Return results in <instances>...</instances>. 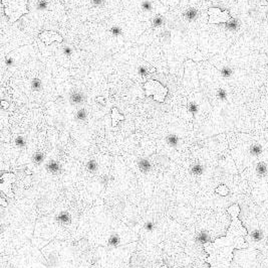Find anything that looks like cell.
<instances>
[{
  "mask_svg": "<svg viewBox=\"0 0 268 268\" xmlns=\"http://www.w3.org/2000/svg\"><path fill=\"white\" fill-rule=\"evenodd\" d=\"M216 193H218L221 195H226L228 194V189L225 186H220L218 189L216 190Z\"/></svg>",
  "mask_w": 268,
  "mask_h": 268,
  "instance_id": "27",
  "label": "cell"
},
{
  "mask_svg": "<svg viewBox=\"0 0 268 268\" xmlns=\"http://www.w3.org/2000/svg\"><path fill=\"white\" fill-rule=\"evenodd\" d=\"M155 71H156L155 68L148 67V66H140L138 68V73H139L140 76H142V77H146V76L154 73Z\"/></svg>",
  "mask_w": 268,
  "mask_h": 268,
  "instance_id": "10",
  "label": "cell"
},
{
  "mask_svg": "<svg viewBox=\"0 0 268 268\" xmlns=\"http://www.w3.org/2000/svg\"><path fill=\"white\" fill-rule=\"evenodd\" d=\"M144 89L147 96L153 97L154 100L158 101V102H164L168 94V89L155 80H149L145 83Z\"/></svg>",
  "mask_w": 268,
  "mask_h": 268,
  "instance_id": "3",
  "label": "cell"
},
{
  "mask_svg": "<svg viewBox=\"0 0 268 268\" xmlns=\"http://www.w3.org/2000/svg\"><path fill=\"white\" fill-rule=\"evenodd\" d=\"M57 221L62 224H70V214L66 212H62L60 213L59 216H57Z\"/></svg>",
  "mask_w": 268,
  "mask_h": 268,
  "instance_id": "17",
  "label": "cell"
},
{
  "mask_svg": "<svg viewBox=\"0 0 268 268\" xmlns=\"http://www.w3.org/2000/svg\"><path fill=\"white\" fill-rule=\"evenodd\" d=\"M161 37L163 38V41H169L170 37H171V32L168 31V30L164 31V32H163V34H161Z\"/></svg>",
  "mask_w": 268,
  "mask_h": 268,
  "instance_id": "30",
  "label": "cell"
},
{
  "mask_svg": "<svg viewBox=\"0 0 268 268\" xmlns=\"http://www.w3.org/2000/svg\"><path fill=\"white\" fill-rule=\"evenodd\" d=\"M28 0H2V8L10 22H15L23 14L28 13Z\"/></svg>",
  "mask_w": 268,
  "mask_h": 268,
  "instance_id": "2",
  "label": "cell"
},
{
  "mask_svg": "<svg viewBox=\"0 0 268 268\" xmlns=\"http://www.w3.org/2000/svg\"><path fill=\"white\" fill-rule=\"evenodd\" d=\"M208 15L209 19L208 22L210 24H218V23H226L227 21L231 19L232 15L229 13V11L224 10L222 11L219 7H210L208 9Z\"/></svg>",
  "mask_w": 268,
  "mask_h": 268,
  "instance_id": "4",
  "label": "cell"
},
{
  "mask_svg": "<svg viewBox=\"0 0 268 268\" xmlns=\"http://www.w3.org/2000/svg\"><path fill=\"white\" fill-rule=\"evenodd\" d=\"M111 118H113V126H115L118 124L119 121L124 120V119H125L124 115L119 114L118 112L117 108H113V114H111Z\"/></svg>",
  "mask_w": 268,
  "mask_h": 268,
  "instance_id": "13",
  "label": "cell"
},
{
  "mask_svg": "<svg viewBox=\"0 0 268 268\" xmlns=\"http://www.w3.org/2000/svg\"><path fill=\"white\" fill-rule=\"evenodd\" d=\"M96 168H97V164H96V160H89V164H88V169L89 171H92V172H93V171H96Z\"/></svg>",
  "mask_w": 268,
  "mask_h": 268,
  "instance_id": "26",
  "label": "cell"
},
{
  "mask_svg": "<svg viewBox=\"0 0 268 268\" xmlns=\"http://www.w3.org/2000/svg\"><path fill=\"white\" fill-rule=\"evenodd\" d=\"M75 118L77 119L78 121H85L86 118H88V112L85 109V108H81L79 109L77 114H75Z\"/></svg>",
  "mask_w": 268,
  "mask_h": 268,
  "instance_id": "19",
  "label": "cell"
},
{
  "mask_svg": "<svg viewBox=\"0 0 268 268\" xmlns=\"http://www.w3.org/2000/svg\"><path fill=\"white\" fill-rule=\"evenodd\" d=\"M63 53L67 57H70L72 55V49L70 46H64L63 48Z\"/></svg>",
  "mask_w": 268,
  "mask_h": 268,
  "instance_id": "33",
  "label": "cell"
},
{
  "mask_svg": "<svg viewBox=\"0 0 268 268\" xmlns=\"http://www.w3.org/2000/svg\"><path fill=\"white\" fill-rule=\"evenodd\" d=\"M2 107L3 108H7L8 107V102H6V101H2Z\"/></svg>",
  "mask_w": 268,
  "mask_h": 268,
  "instance_id": "36",
  "label": "cell"
},
{
  "mask_svg": "<svg viewBox=\"0 0 268 268\" xmlns=\"http://www.w3.org/2000/svg\"><path fill=\"white\" fill-rule=\"evenodd\" d=\"M164 22H165L164 17H163L161 14H158V15H156L153 18V20H152V26L155 27V28L161 27V26H163Z\"/></svg>",
  "mask_w": 268,
  "mask_h": 268,
  "instance_id": "12",
  "label": "cell"
},
{
  "mask_svg": "<svg viewBox=\"0 0 268 268\" xmlns=\"http://www.w3.org/2000/svg\"><path fill=\"white\" fill-rule=\"evenodd\" d=\"M5 64H6V66H7V67L12 66V65L14 64V59H13L12 57L7 56V57H5Z\"/></svg>",
  "mask_w": 268,
  "mask_h": 268,
  "instance_id": "29",
  "label": "cell"
},
{
  "mask_svg": "<svg viewBox=\"0 0 268 268\" xmlns=\"http://www.w3.org/2000/svg\"><path fill=\"white\" fill-rule=\"evenodd\" d=\"M141 8H142L143 11L145 12H151L153 10V4L149 0H145L142 2V5H141Z\"/></svg>",
  "mask_w": 268,
  "mask_h": 268,
  "instance_id": "21",
  "label": "cell"
},
{
  "mask_svg": "<svg viewBox=\"0 0 268 268\" xmlns=\"http://www.w3.org/2000/svg\"><path fill=\"white\" fill-rule=\"evenodd\" d=\"M154 227H155V224L153 222H147L145 224V229L147 231H153Z\"/></svg>",
  "mask_w": 268,
  "mask_h": 268,
  "instance_id": "31",
  "label": "cell"
},
{
  "mask_svg": "<svg viewBox=\"0 0 268 268\" xmlns=\"http://www.w3.org/2000/svg\"><path fill=\"white\" fill-rule=\"evenodd\" d=\"M31 88L33 91H41L42 90V82L40 79L35 78L31 81Z\"/></svg>",
  "mask_w": 268,
  "mask_h": 268,
  "instance_id": "18",
  "label": "cell"
},
{
  "mask_svg": "<svg viewBox=\"0 0 268 268\" xmlns=\"http://www.w3.org/2000/svg\"><path fill=\"white\" fill-rule=\"evenodd\" d=\"M227 211L232 216V222L226 236L216 239L214 242H206L204 244L205 251L209 255L206 259L209 268H230L234 250L248 247V244L244 239L245 236H247L248 232L238 219V215L240 213L239 206H231Z\"/></svg>",
  "mask_w": 268,
  "mask_h": 268,
  "instance_id": "1",
  "label": "cell"
},
{
  "mask_svg": "<svg viewBox=\"0 0 268 268\" xmlns=\"http://www.w3.org/2000/svg\"><path fill=\"white\" fill-rule=\"evenodd\" d=\"M39 37H40V39L45 43L46 45H50V43H52L53 41L62 42V39H63L60 34H59L55 31H51V30L41 32V34H39Z\"/></svg>",
  "mask_w": 268,
  "mask_h": 268,
  "instance_id": "6",
  "label": "cell"
},
{
  "mask_svg": "<svg viewBox=\"0 0 268 268\" xmlns=\"http://www.w3.org/2000/svg\"><path fill=\"white\" fill-rule=\"evenodd\" d=\"M192 172L195 173V175H200L202 172V166L201 165H194L193 168H192Z\"/></svg>",
  "mask_w": 268,
  "mask_h": 268,
  "instance_id": "28",
  "label": "cell"
},
{
  "mask_svg": "<svg viewBox=\"0 0 268 268\" xmlns=\"http://www.w3.org/2000/svg\"><path fill=\"white\" fill-rule=\"evenodd\" d=\"M166 140H167V143L169 144L170 146L172 147H175L178 145L179 143V138L178 136L175 135V134H170V135L167 136V138H166Z\"/></svg>",
  "mask_w": 268,
  "mask_h": 268,
  "instance_id": "16",
  "label": "cell"
},
{
  "mask_svg": "<svg viewBox=\"0 0 268 268\" xmlns=\"http://www.w3.org/2000/svg\"><path fill=\"white\" fill-rule=\"evenodd\" d=\"M199 105L195 102V101H190L189 103H188V111L190 112V113L193 115V116H196L197 113L199 112Z\"/></svg>",
  "mask_w": 268,
  "mask_h": 268,
  "instance_id": "14",
  "label": "cell"
},
{
  "mask_svg": "<svg viewBox=\"0 0 268 268\" xmlns=\"http://www.w3.org/2000/svg\"><path fill=\"white\" fill-rule=\"evenodd\" d=\"M219 69L220 76L224 80H231L235 75V69L229 64H221Z\"/></svg>",
  "mask_w": 268,
  "mask_h": 268,
  "instance_id": "7",
  "label": "cell"
},
{
  "mask_svg": "<svg viewBox=\"0 0 268 268\" xmlns=\"http://www.w3.org/2000/svg\"><path fill=\"white\" fill-rule=\"evenodd\" d=\"M15 144L18 147H23L25 145V138L22 135H18L15 138Z\"/></svg>",
  "mask_w": 268,
  "mask_h": 268,
  "instance_id": "25",
  "label": "cell"
},
{
  "mask_svg": "<svg viewBox=\"0 0 268 268\" xmlns=\"http://www.w3.org/2000/svg\"><path fill=\"white\" fill-rule=\"evenodd\" d=\"M36 9L39 10V11H42V10H46L48 7V2L46 0H37L35 4Z\"/></svg>",
  "mask_w": 268,
  "mask_h": 268,
  "instance_id": "20",
  "label": "cell"
},
{
  "mask_svg": "<svg viewBox=\"0 0 268 268\" xmlns=\"http://www.w3.org/2000/svg\"><path fill=\"white\" fill-rule=\"evenodd\" d=\"M70 100L72 104L74 105H79L82 104L85 101V95L84 93L79 92V91H74L70 94Z\"/></svg>",
  "mask_w": 268,
  "mask_h": 268,
  "instance_id": "9",
  "label": "cell"
},
{
  "mask_svg": "<svg viewBox=\"0 0 268 268\" xmlns=\"http://www.w3.org/2000/svg\"><path fill=\"white\" fill-rule=\"evenodd\" d=\"M183 16L187 22H190V23L195 22L199 17V11H198L197 8H195V7H189V8H187L186 10H185Z\"/></svg>",
  "mask_w": 268,
  "mask_h": 268,
  "instance_id": "8",
  "label": "cell"
},
{
  "mask_svg": "<svg viewBox=\"0 0 268 268\" xmlns=\"http://www.w3.org/2000/svg\"><path fill=\"white\" fill-rule=\"evenodd\" d=\"M0 203H1V206H2V207H7V206H8V205H7L6 201H5V200H4V199H3V198H1V199H0Z\"/></svg>",
  "mask_w": 268,
  "mask_h": 268,
  "instance_id": "35",
  "label": "cell"
},
{
  "mask_svg": "<svg viewBox=\"0 0 268 268\" xmlns=\"http://www.w3.org/2000/svg\"><path fill=\"white\" fill-rule=\"evenodd\" d=\"M90 2H92V4L93 6H101L104 5V0H90Z\"/></svg>",
  "mask_w": 268,
  "mask_h": 268,
  "instance_id": "32",
  "label": "cell"
},
{
  "mask_svg": "<svg viewBox=\"0 0 268 268\" xmlns=\"http://www.w3.org/2000/svg\"><path fill=\"white\" fill-rule=\"evenodd\" d=\"M46 168H47V171H49L50 172L52 173H56L59 171L60 169V165L57 161H54V160H51L49 162V164H47V166H46Z\"/></svg>",
  "mask_w": 268,
  "mask_h": 268,
  "instance_id": "15",
  "label": "cell"
},
{
  "mask_svg": "<svg viewBox=\"0 0 268 268\" xmlns=\"http://www.w3.org/2000/svg\"><path fill=\"white\" fill-rule=\"evenodd\" d=\"M43 159H44V155H43L42 152H36L33 155V161L37 164H41V162L43 161Z\"/></svg>",
  "mask_w": 268,
  "mask_h": 268,
  "instance_id": "24",
  "label": "cell"
},
{
  "mask_svg": "<svg viewBox=\"0 0 268 268\" xmlns=\"http://www.w3.org/2000/svg\"><path fill=\"white\" fill-rule=\"evenodd\" d=\"M138 166H139V168L141 169L142 171L144 172H147L149 171L150 169L152 168V164L151 162L148 160V159H141V160H139V164H138Z\"/></svg>",
  "mask_w": 268,
  "mask_h": 268,
  "instance_id": "11",
  "label": "cell"
},
{
  "mask_svg": "<svg viewBox=\"0 0 268 268\" xmlns=\"http://www.w3.org/2000/svg\"><path fill=\"white\" fill-rule=\"evenodd\" d=\"M108 245L110 246H113V247H115V246H118L119 243V238L118 235H113V236H111L110 239H108Z\"/></svg>",
  "mask_w": 268,
  "mask_h": 268,
  "instance_id": "23",
  "label": "cell"
},
{
  "mask_svg": "<svg viewBox=\"0 0 268 268\" xmlns=\"http://www.w3.org/2000/svg\"><path fill=\"white\" fill-rule=\"evenodd\" d=\"M110 32L111 34V35L115 37H121V35L123 34L122 28L119 26H118V25H115V26L111 27L110 30Z\"/></svg>",
  "mask_w": 268,
  "mask_h": 268,
  "instance_id": "22",
  "label": "cell"
},
{
  "mask_svg": "<svg viewBox=\"0 0 268 268\" xmlns=\"http://www.w3.org/2000/svg\"><path fill=\"white\" fill-rule=\"evenodd\" d=\"M96 102H99L100 105H104L106 104V100H104V98L103 96H99L96 98Z\"/></svg>",
  "mask_w": 268,
  "mask_h": 268,
  "instance_id": "34",
  "label": "cell"
},
{
  "mask_svg": "<svg viewBox=\"0 0 268 268\" xmlns=\"http://www.w3.org/2000/svg\"><path fill=\"white\" fill-rule=\"evenodd\" d=\"M15 180V175L14 173L8 172V173H3L0 179V189L4 193L7 197L13 198L14 195L11 191V183Z\"/></svg>",
  "mask_w": 268,
  "mask_h": 268,
  "instance_id": "5",
  "label": "cell"
}]
</instances>
